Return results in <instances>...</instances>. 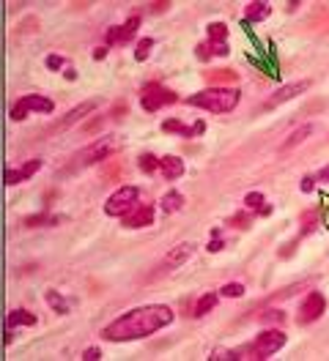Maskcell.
Masks as SVG:
<instances>
[{
	"label": "cell",
	"instance_id": "obj_1",
	"mask_svg": "<svg viewBox=\"0 0 329 361\" xmlns=\"http://www.w3.org/2000/svg\"><path fill=\"white\" fill-rule=\"evenodd\" d=\"M173 309L165 304H148V306H137L132 312L121 315L105 326L102 337L110 342H132V340H143V337H151L159 328L170 326L173 323Z\"/></svg>",
	"mask_w": 329,
	"mask_h": 361
},
{
	"label": "cell",
	"instance_id": "obj_2",
	"mask_svg": "<svg viewBox=\"0 0 329 361\" xmlns=\"http://www.w3.org/2000/svg\"><path fill=\"white\" fill-rule=\"evenodd\" d=\"M187 104L192 107H203V110L209 112H231L233 107L239 104V90L233 88H206L200 90V93H195V96L187 99Z\"/></svg>",
	"mask_w": 329,
	"mask_h": 361
},
{
	"label": "cell",
	"instance_id": "obj_3",
	"mask_svg": "<svg viewBox=\"0 0 329 361\" xmlns=\"http://www.w3.org/2000/svg\"><path fill=\"white\" fill-rule=\"evenodd\" d=\"M283 345H285V334L280 328H269V331L258 334L250 345H244V359H269Z\"/></svg>",
	"mask_w": 329,
	"mask_h": 361
},
{
	"label": "cell",
	"instance_id": "obj_4",
	"mask_svg": "<svg viewBox=\"0 0 329 361\" xmlns=\"http://www.w3.org/2000/svg\"><path fill=\"white\" fill-rule=\"evenodd\" d=\"M137 195H140V192H137L134 186H121L118 192H112L110 200L105 202V214L107 216H126L134 208Z\"/></svg>",
	"mask_w": 329,
	"mask_h": 361
},
{
	"label": "cell",
	"instance_id": "obj_5",
	"mask_svg": "<svg viewBox=\"0 0 329 361\" xmlns=\"http://www.w3.org/2000/svg\"><path fill=\"white\" fill-rule=\"evenodd\" d=\"M195 252H197V243H192V241H184V243H178V246H173V249L159 260L156 274H165V271H173V268H178V265H184Z\"/></svg>",
	"mask_w": 329,
	"mask_h": 361
},
{
	"label": "cell",
	"instance_id": "obj_6",
	"mask_svg": "<svg viewBox=\"0 0 329 361\" xmlns=\"http://www.w3.org/2000/svg\"><path fill=\"white\" fill-rule=\"evenodd\" d=\"M173 101H178V96H175L173 90L162 88V85H146L143 88V110L146 112H156L159 107L173 104Z\"/></svg>",
	"mask_w": 329,
	"mask_h": 361
},
{
	"label": "cell",
	"instance_id": "obj_7",
	"mask_svg": "<svg viewBox=\"0 0 329 361\" xmlns=\"http://www.w3.org/2000/svg\"><path fill=\"white\" fill-rule=\"evenodd\" d=\"M137 28H140V17L134 14V17H129L124 25H115V28L107 30V44H110V47H124V44H129L134 36H137Z\"/></svg>",
	"mask_w": 329,
	"mask_h": 361
},
{
	"label": "cell",
	"instance_id": "obj_8",
	"mask_svg": "<svg viewBox=\"0 0 329 361\" xmlns=\"http://www.w3.org/2000/svg\"><path fill=\"white\" fill-rule=\"evenodd\" d=\"M327 312V299H324L321 293H307V299L302 301V309H299V323L302 326H307L313 320H318L321 315Z\"/></svg>",
	"mask_w": 329,
	"mask_h": 361
},
{
	"label": "cell",
	"instance_id": "obj_9",
	"mask_svg": "<svg viewBox=\"0 0 329 361\" xmlns=\"http://www.w3.org/2000/svg\"><path fill=\"white\" fill-rule=\"evenodd\" d=\"M124 219V227H129V230H140V227H148V224H154V219H156V211H154V205H134L132 211L126 216H121Z\"/></svg>",
	"mask_w": 329,
	"mask_h": 361
},
{
	"label": "cell",
	"instance_id": "obj_10",
	"mask_svg": "<svg viewBox=\"0 0 329 361\" xmlns=\"http://www.w3.org/2000/svg\"><path fill=\"white\" fill-rule=\"evenodd\" d=\"M310 88V82L307 80H302V82H288V85H283V88H277L269 96V101L263 104V110H272V107H277V104H283V101H288V99H296L299 93H305V90Z\"/></svg>",
	"mask_w": 329,
	"mask_h": 361
},
{
	"label": "cell",
	"instance_id": "obj_11",
	"mask_svg": "<svg viewBox=\"0 0 329 361\" xmlns=\"http://www.w3.org/2000/svg\"><path fill=\"white\" fill-rule=\"evenodd\" d=\"M96 104H99L96 99H93V101H83V104H77L74 110H69V112H66V118H61L55 126H52V132H63V129H69V126H74L77 120H83L85 115H91V112L96 110Z\"/></svg>",
	"mask_w": 329,
	"mask_h": 361
},
{
	"label": "cell",
	"instance_id": "obj_12",
	"mask_svg": "<svg viewBox=\"0 0 329 361\" xmlns=\"http://www.w3.org/2000/svg\"><path fill=\"white\" fill-rule=\"evenodd\" d=\"M110 153H112V142L107 137H102L83 151V164H99L102 159H110Z\"/></svg>",
	"mask_w": 329,
	"mask_h": 361
},
{
	"label": "cell",
	"instance_id": "obj_13",
	"mask_svg": "<svg viewBox=\"0 0 329 361\" xmlns=\"http://www.w3.org/2000/svg\"><path fill=\"white\" fill-rule=\"evenodd\" d=\"M20 104L25 107V110H33V112H42V115H49V112L55 110V104H52V99L47 96H36V93H30V96H22Z\"/></svg>",
	"mask_w": 329,
	"mask_h": 361
},
{
	"label": "cell",
	"instance_id": "obj_14",
	"mask_svg": "<svg viewBox=\"0 0 329 361\" xmlns=\"http://www.w3.org/2000/svg\"><path fill=\"white\" fill-rule=\"evenodd\" d=\"M39 167H42V161H39V159H30L28 164L20 167V170H6V183H8V186H14V183L28 180L33 173H39Z\"/></svg>",
	"mask_w": 329,
	"mask_h": 361
},
{
	"label": "cell",
	"instance_id": "obj_15",
	"mask_svg": "<svg viewBox=\"0 0 329 361\" xmlns=\"http://www.w3.org/2000/svg\"><path fill=\"white\" fill-rule=\"evenodd\" d=\"M159 170L165 175V180H175L184 175V161L178 156H162L159 159Z\"/></svg>",
	"mask_w": 329,
	"mask_h": 361
},
{
	"label": "cell",
	"instance_id": "obj_16",
	"mask_svg": "<svg viewBox=\"0 0 329 361\" xmlns=\"http://www.w3.org/2000/svg\"><path fill=\"white\" fill-rule=\"evenodd\" d=\"M310 134H313V123H302V126H296L294 132H291V137H288L285 142L280 145V151H294V148H296V145H302V142H305V140H307Z\"/></svg>",
	"mask_w": 329,
	"mask_h": 361
},
{
	"label": "cell",
	"instance_id": "obj_17",
	"mask_svg": "<svg viewBox=\"0 0 329 361\" xmlns=\"http://www.w3.org/2000/svg\"><path fill=\"white\" fill-rule=\"evenodd\" d=\"M6 323H8V328H14V326H36V315L28 312V309H14V312H8Z\"/></svg>",
	"mask_w": 329,
	"mask_h": 361
},
{
	"label": "cell",
	"instance_id": "obj_18",
	"mask_svg": "<svg viewBox=\"0 0 329 361\" xmlns=\"http://www.w3.org/2000/svg\"><path fill=\"white\" fill-rule=\"evenodd\" d=\"M269 3H261V0H255V3H250L247 6V11H244V20L247 22H263L269 17Z\"/></svg>",
	"mask_w": 329,
	"mask_h": 361
},
{
	"label": "cell",
	"instance_id": "obj_19",
	"mask_svg": "<svg viewBox=\"0 0 329 361\" xmlns=\"http://www.w3.org/2000/svg\"><path fill=\"white\" fill-rule=\"evenodd\" d=\"M217 301H219L217 293H206L203 299H197V304H195V309H192V315H195V318H203V315H209L211 309L217 306Z\"/></svg>",
	"mask_w": 329,
	"mask_h": 361
},
{
	"label": "cell",
	"instance_id": "obj_20",
	"mask_svg": "<svg viewBox=\"0 0 329 361\" xmlns=\"http://www.w3.org/2000/svg\"><path fill=\"white\" fill-rule=\"evenodd\" d=\"M44 299H47V304L52 306V312H58V315L69 312V304H66V299L58 296V290H47V293H44Z\"/></svg>",
	"mask_w": 329,
	"mask_h": 361
},
{
	"label": "cell",
	"instance_id": "obj_21",
	"mask_svg": "<svg viewBox=\"0 0 329 361\" xmlns=\"http://www.w3.org/2000/svg\"><path fill=\"white\" fill-rule=\"evenodd\" d=\"M159 202H162V208L168 211V214H173V211H178L184 205V195H181V192H168Z\"/></svg>",
	"mask_w": 329,
	"mask_h": 361
},
{
	"label": "cell",
	"instance_id": "obj_22",
	"mask_svg": "<svg viewBox=\"0 0 329 361\" xmlns=\"http://www.w3.org/2000/svg\"><path fill=\"white\" fill-rule=\"evenodd\" d=\"M219 296H225V299H241L244 296V285L241 282H228V285L219 287Z\"/></svg>",
	"mask_w": 329,
	"mask_h": 361
},
{
	"label": "cell",
	"instance_id": "obj_23",
	"mask_svg": "<svg viewBox=\"0 0 329 361\" xmlns=\"http://www.w3.org/2000/svg\"><path fill=\"white\" fill-rule=\"evenodd\" d=\"M209 39L211 41H225V39H228V25H225V22H211L209 25Z\"/></svg>",
	"mask_w": 329,
	"mask_h": 361
},
{
	"label": "cell",
	"instance_id": "obj_24",
	"mask_svg": "<svg viewBox=\"0 0 329 361\" xmlns=\"http://www.w3.org/2000/svg\"><path fill=\"white\" fill-rule=\"evenodd\" d=\"M137 164H140V170H143V173H148V175L154 173V170H159V159H156V156H151V153H143Z\"/></svg>",
	"mask_w": 329,
	"mask_h": 361
},
{
	"label": "cell",
	"instance_id": "obj_25",
	"mask_svg": "<svg viewBox=\"0 0 329 361\" xmlns=\"http://www.w3.org/2000/svg\"><path fill=\"white\" fill-rule=\"evenodd\" d=\"M151 47H154V39H140V41H137V49H134V58H137V60H146V58L151 55Z\"/></svg>",
	"mask_w": 329,
	"mask_h": 361
},
{
	"label": "cell",
	"instance_id": "obj_26",
	"mask_svg": "<svg viewBox=\"0 0 329 361\" xmlns=\"http://www.w3.org/2000/svg\"><path fill=\"white\" fill-rule=\"evenodd\" d=\"M263 202H266V200H263V195H261V192H250V195L244 197V205H247L250 211H258Z\"/></svg>",
	"mask_w": 329,
	"mask_h": 361
},
{
	"label": "cell",
	"instance_id": "obj_27",
	"mask_svg": "<svg viewBox=\"0 0 329 361\" xmlns=\"http://www.w3.org/2000/svg\"><path fill=\"white\" fill-rule=\"evenodd\" d=\"M203 132H206V123L203 120H195L192 126H184L181 137H197V134H203Z\"/></svg>",
	"mask_w": 329,
	"mask_h": 361
},
{
	"label": "cell",
	"instance_id": "obj_28",
	"mask_svg": "<svg viewBox=\"0 0 329 361\" xmlns=\"http://www.w3.org/2000/svg\"><path fill=\"white\" fill-rule=\"evenodd\" d=\"M162 132H168V134H181V132H184V123H181V120H175V118H168L165 123H162Z\"/></svg>",
	"mask_w": 329,
	"mask_h": 361
},
{
	"label": "cell",
	"instance_id": "obj_29",
	"mask_svg": "<svg viewBox=\"0 0 329 361\" xmlns=\"http://www.w3.org/2000/svg\"><path fill=\"white\" fill-rule=\"evenodd\" d=\"M209 49H211V58L214 55H228V52H231L228 41H209Z\"/></svg>",
	"mask_w": 329,
	"mask_h": 361
},
{
	"label": "cell",
	"instance_id": "obj_30",
	"mask_svg": "<svg viewBox=\"0 0 329 361\" xmlns=\"http://www.w3.org/2000/svg\"><path fill=\"white\" fill-rule=\"evenodd\" d=\"M47 222H58V216H52V219H47V216H28L25 219L28 227H39V224H47Z\"/></svg>",
	"mask_w": 329,
	"mask_h": 361
},
{
	"label": "cell",
	"instance_id": "obj_31",
	"mask_svg": "<svg viewBox=\"0 0 329 361\" xmlns=\"http://www.w3.org/2000/svg\"><path fill=\"white\" fill-rule=\"evenodd\" d=\"M283 318H285V315H283V312H277V309H269V312H263V315H261V320H263V323H280Z\"/></svg>",
	"mask_w": 329,
	"mask_h": 361
},
{
	"label": "cell",
	"instance_id": "obj_32",
	"mask_svg": "<svg viewBox=\"0 0 329 361\" xmlns=\"http://www.w3.org/2000/svg\"><path fill=\"white\" fill-rule=\"evenodd\" d=\"M11 118H14V120H25V118H28V110H25V107L17 101V104L11 107Z\"/></svg>",
	"mask_w": 329,
	"mask_h": 361
},
{
	"label": "cell",
	"instance_id": "obj_33",
	"mask_svg": "<svg viewBox=\"0 0 329 361\" xmlns=\"http://www.w3.org/2000/svg\"><path fill=\"white\" fill-rule=\"evenodd\" d=\"M195 55L200 58V60H209V58H211V49H209V41H203V44H197V47H195Z\"/></svg>",
	"mask_w": 329,
	"mask_h": 361
},
{
	"label": "cell",
	"instance_id": "obj_34",
	"mask_svg": "<svg viewBox=\"0 0 329 361\" xmlns=\"http://www.w3.org/2000/svg\"><path fill=\"white\" fill-rule=\"evenodd\" d=\"M231 227H250V216L247 214H239L231 219Z\"/></svg>",
	"mask_w": 329,
	"mask_h": 361
},
{
	"label": "cell",
	"instance_id": "obj_35",
	"mask_svg": "<svg viewBox=\"0 0 329 361\" xmlns=\"http://www.w3.org/2000/svg\"><path fill=\"white\" fill-rule=\"evenodd\" d=\"M299 189L305 192V195H307V192H313V189H315V178H313V175H305V178H302V183H299Z\"/></svg>",
	"mask_w": 329,
	"mask_h": 361
},
{
	"label": "cell",
	"instance_id": "obj_36",
	"mask_svg": "<svg viewBox=\"0 0 329 361\" xmlns=\"http://www.w3.org/2000/svg\"><path fill=\"white\" fill-rule=\"evenodd\" d=\"M315 219H318V214L310 211V216H305V227H302V233H310V230L315 227Z\"/></svg>",
	"mask_w": 329,
	"mask_h": 361
},
{
	"label": "cell",
	"instance_id": "obj_37",
	"mask_svg": "<svg viewBox=\"0 0 329 361\" xmlns=\"http://www.w3.org/2000/svg\"><path fill=\"white\" fill-rule=\"evenodd\" d=\"M83 359L85 361H99L102 359V350H99V347H88V350L83 353Z\"/></svg>",
	"mask_w": 329,
	"mask_h": 361
},
{
	"label": "cell",
	"instance_id": "obj_38",
	"mask_svg": "<svg viewBox=\"0 0 329 361\" xmlns=\"http://www.w3.org/2000/svg\"><path fill=\"white\" fill-rule=\"evenodd\" d=\"M47 66H49L52 71L63 69V58H58V55H49V58H47Z\"/></svg>",
	"mask_w": 329,
	"mask_h": 361
},
{
	"label": "cell",
	"instance_id": "obj_39",
	"mask_svg": "<svg viewBox=\"0 0 329 361\" xmlns=\"http://www.w3.org/2000/svg\"><path fill=\"white\" fill-rule=\"evenodd\" d=\"M222 246H225V243H222V238H219V241H217V238H211V243L206 246V249H209V252H219Z\"/></svg>",
	"mask_w": 329,
	"mask_h": 361
},
{
	"label": "cell",
	"instance_id": "obj_40",
	"mask_svg": "<svg viewBox=\"0 0 329 361\" xmlns=\"http://www.w3.org/2000/svg\"><path fill=\"white\" fill-rule=\"evenodd\" d=\"M93 58H96V60H105V58H107V47H96V49H93Z\"/></svg>",
	"mask_w": 329,
	"mask_h": 361
},
{
	"label": "cell",
	"instance_id": "obj_41",
	"mask_svg": "<svg viewBox=\"0 0 329 361\" xmlns=\"http://www.w3.org/2000/svg\"><path fill=\"white\" fill-rule=\"evenodd\" d=\"M315 180H327V183H329V164L318 170V178H315Z\"/></svg>",
	"mask_w": 329,
	"mask_h": 361
},
{
	"label": "cell",
	"instance_id": "obj_42",
	"mask_svg": "<svg viewBox=\"0 0 329 361\" xmlns=\"http://www.w3.org/2000/svg\"><path fill=\"white\" fill-rule=\"evenodd\" d=\"M168 6H170V3H154V6H151V14H154V11L159 14V11H165Z\"/></svg>",
	"mask_w": 329,
	"mask_h": 361
}]
</instances>
